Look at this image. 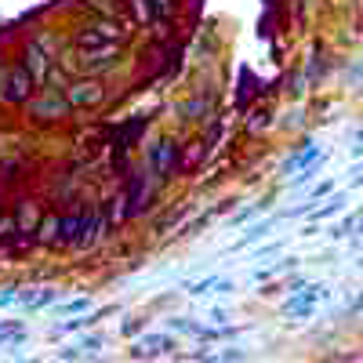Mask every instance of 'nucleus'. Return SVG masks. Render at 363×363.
Returning a JSON list of instances; mask_svg holds the SVG:
<instances>
[{
  "mask_svg": "<svg viewBox=\"0 0 363 363\" xmlns=\"http://www.w3.org/2000/svg\"><path fill=\"white\" fill-rule=\"evenodd\" d=\"M29 73H33V80L37 84H44L48 80V55H44V44L40 40H33V44H29L26 48V62H22Z\"/></svg>",
  "mask_w": 363,
  "mask_h": 363,
  "instance_id": "obj_7",
  "label": "nucleus"
},
{
  "mask_svg": "<svg viewBox=\"0 0 363 363\" xmlns=\"http://www.w3.org/2000/svg\"><path fill=\"white\" fill-rule=\"evenodd\" d=\"M153 11L157 15H167L171 11V0H153Z\"/></svg>",
  "mask_w": 363,
  "mask_h": 363,
  "instance_id": "obj_12",
  "label": "nucleus"
},
{
  "mask_svg": "<svg viewBox=\"0 0 363 363\" xmlns=\"http://www.w3.org/2000/svg\"><path fill=\"white\" fill-rule=\"evenodd\" d=\"M29 113L33 116H40V120H58V116H66L69 113V99H62V95H51V91H44V95L29 106Z\"/></svg>",
  "mask_w": 363,
  "mask_h": 363,
  "instance_id": "obj_5",
  "label": "nucleus"
},
{
  "mask_svg": "<svg viewBox=\"0 0 363 363\" xmlns=\"http://www.w3.org/2000/svg\"><path fill=\"white\" fill-rule=\"evenodd\" d=\"M174 349V338L171 335H145V338H138L135 342V356H164V352H171Z\"/></svg>",
  "mask_w": 363,
  "mask_h": 363,
  "instance_id": "obj_6",
  "label": "nucleus"
},
{
  "mask_svg": "<svg viewBox=\"0 0 363 363\" xmlns=\"http://www.w3.org/2000/svg\"><path fill=\"white\" fill-rule=\"evenodd\" d=\"M91 4H95L99 11H106V15H116V4H113V0H91Z\"/></svg>",
  "mask_w": 363,
  "mask_h": 363,
  "instance_id": "obj_11",
  "label": "nucleus"
},
{
  "mask_svg": "<svg viewBox=\"0 0 363 363\" xmlns=\"http://www.w3.org/2000/svg\"><path fill=\"white\" fill-rule=\"evenodd\" d=\"M171 167H174V142H167V138H164V142L157 145V157H153V171H157V178H164V174H167Z\"/></svg>",
  "mask_w": 363,
  "mask_h": 363,
  "instance_id": "obj_8",
  "label": "nucleus"
},
{
  "mask_svg": "<svg viewBox=\"0 0 363 363\" xmlns=\"http://www.w3.org/2000/svg\"><path fill=\"white\" fill-rule=\"evenodd\" d=\"M66 99H69V106H77V109H91V106H99V102L106 99V91H102L99 80H77V84L66 87Z\"/></svg>",
  "mask_w": 363,
  "mask_h": 363,
  "instance_id": "obj_2",
  "label": "nucleus"
},
{
  "mask_svg": "<svg viewBox=\"0 0 363 363\" xmlns=\"http://www.w3.org/2000/svg\"><path fill=\"white\" fill-rule=\"evenodd\" d=\"M109 40H124V29H120V22H113V15H106V18H99L91 29H84V33L77 37V44H80V51H91V48H106Z\"/></svg>",
  "mask_w": 363,
  "mask_h": 363,
  "instance_id": "obj_1",
  "label": "nucleus"
},
{
  "mask_svg": "<svg viewBox=\"0 0 363 363\" xmlns=\"http://www.w3.org/2000/svg\"><path fill=\"white\" fill-rule=\"evenodd\" d=\"M37 80H33V73H29L26 66H15L11 73H8V84H4V99L8 102H26L29 99V87H33Z\"/></svg>",
  "mask_w": 363,
  "mask_h": 363,
  "instance_id": "obj_4",
  "label": "nucleus"
},
{
  "mask_svg": "<svg viewBox=\"0 0 363 363\" xmlns=\"http://www.w3.org/2000/svg\"><path fill=\"white\" fill-rule=\"evenodd\" d=\"M116 58H120V44H106V48H91L80 55V69L87 73H102V69H113L116 66Z\"/></svg>",
  "mask_w": 363,
  "mask_h": 363,
  "instance_id": "obj_3",
  "label": "nucleus"
},
{
  "mask_svg": "<svg viewBox=\"0 0 363 363\" xmlns=\"http://www.w3.org/2000/svg\"><path fill=\"white\" fill-rule=\"evenodd\" d=\"M58 229H62V222H58V218H44L40 222V240H55Z\"/></svg>",
  "mask_w": 363,
  "mask_h": 363,
  "instance_id": "obj_9",
  "label": "nucleus"
},
{
  "mask_svg": "<svg viewBox=\"0 0 363 363\" xmlns=\"http://www.w3.org/2000/svg\"><path fill=\"white\" fill-rule=\"evenodd\" d=\"M87 309H91L87 298H73V301H66V306H62V313H87Z\"/></svg>",
  "mask_w": 363,
  "mask_h": 363,
  "instance_id": "obj_10",
  "label": "nucleus"
}]
</instances>
